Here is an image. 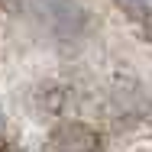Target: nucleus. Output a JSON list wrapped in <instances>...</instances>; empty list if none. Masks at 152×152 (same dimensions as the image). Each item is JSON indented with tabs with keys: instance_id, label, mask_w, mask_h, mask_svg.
Wrapping results in <instances>:
<instances>
[{
	"instance_id": "nucleus-1",
	"label": "nucleus",
	"mask_w": 152,
	"mask_h": 152,
	"mask_svg": "<svg viewBox=\"0 0 152 152\" xmlns=\"http://www.w3.org/2000/svg\"><path fill=\"white\" fill-rule=\"evenodd\" d=\"M45 152H97V136L88 126L68 123V126L55 129V136L49 139Z\"/></svg>"
}]
</instances>
